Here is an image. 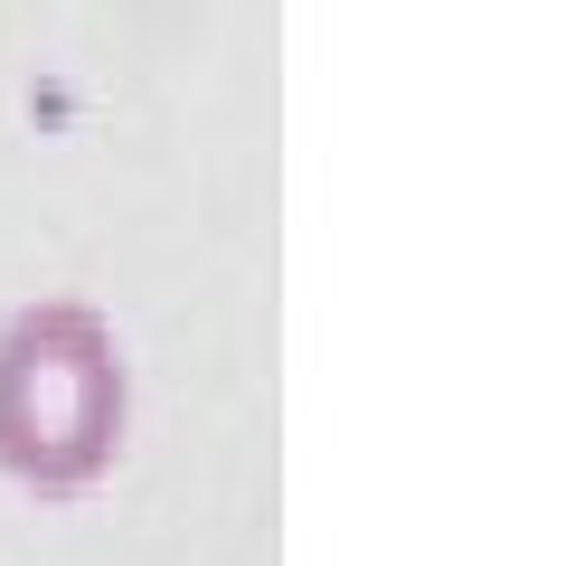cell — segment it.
Returning a JSON list of instances; mask_svg holds the SVG:
<instances>
[{
    "label": "cell",
    "mask_w": 566,
    "mask_h": 566,
    "mask_svg": "<svg viewBox=\"0 0 566 566\" xmlns=\"http://www.w3.org/2000/svg\"><path fill=\"white\" fill-rule=\"evenodd\" d=\"M133 444V359L114 312L39 293L0 312V482L20 501H85Z\"/></svg>",
    "instance_id": "obj_1"
}]
</instances>
